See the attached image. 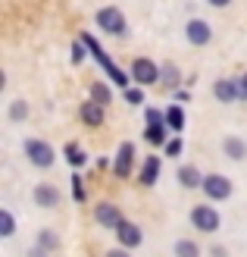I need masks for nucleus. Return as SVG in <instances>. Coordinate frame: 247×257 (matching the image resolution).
I'll return each mask as SVG.
<instances>
[{
    "label": "nucleus",
    "instance_id": "f257e3e1",
    "mask_svg": "<svg viewBox=\"0 0 247 257\" xmlns=\"http://www.w3.org/2000/svg\"><path fill=\"white\" fill-rule=\"evenodd\" d=\"M79 41H85V47H88V54L91 57H94L97 60V66L103 69V72H107V79L110 82H116V85H119V88H128V85H132L135 79H132V72H125V69H119V66H116V63L110 60V54H107V50H103L97 41H94V38H91L88 32L79 38Z\"/></svg>",
    "mask_w": 247,
    "mask_h": 257
},
{
    "label": "nucleus",
    "instance_id": "f03ea898",
    "mask_svg": "<svg viewBox=\"0 0 247 257\" xmlns=\"http://www.w3.org/2000/svg\"><path fill=\"white\" fill-rule=\"evenodd\" d=\"M25 157H29V163L38 166V170H47V166H54L57 154H54V148H50L47 141H41V138H29V141H25Z\"/></svg>",
    "mask_w": 247,
    "mask_h": 257
},
{
    "label": "nucleus",
    "instance_id": "7ed1b4c3",
    "mask_svg": "<svg viewBox=\"0 0 247 257\" xmlns=\"http://www.w3.org/2000/svg\"><path fill=\"white\" fill-rule=\"evenodd\" d=\"M191 226L213 235V232H219V226H222V216H219L210 204H197V207L191 210Z\"/></svg>",
    "mask_w": 247,
    "mask_h": 257
},
{
    "label": "nucleus",
    "instance_id": "20e7f679",
    "mask_svg": "<svg viewBox=\"0 0 247 257\" xmlns=\"http://www.w3.org/2000/svg\"><path fill=\"white\" fill-rule=\"evenodd\" d=\"M132 79H135L141 88L157 85V82H160V66H157L153 60H147V57H138V60L132 63Z\"/></svg>",
    "mask_w": 247,
    "mask_h": 257
},
{
    "label": "nucleus",
    "instance_id": "39448f33",
    "mask_svg": "<svg viewBox=\"0 0 247 257\" xmlns=\"http://www.w3.org/2000/svg\"><path fill=\"white\" fill-rule=\"evenodd\" d=\"M94 19L107 35H122L125 32V16H122L119 7H103V10H97Z\"/></svg>",
    "mask_w": 247,
    "mask_h": 257
},
{
    "label": "nucleus",
    "instance_id": "423d86ee",
    "mask_svg": "<svg viewBox=\"0 0 247 257\" xmlns=\"http://www.w3.org/2000/svg\"><path fill=\"white\" fill-rule=\"evenodd\" d=\"M203 195L210 198V201H225L231 195V182L222 173H210V176L203 179Z\"/></svg>",
    "mask_w": 247,
    "mask_h": 257
},
{
    "label": "nucleus",
    "instance_id": "0eeeda50",
    "mask_svg": "<svg viewBox=\"0 0 247 257\" xmlns=\"http://www.w3.org/2000/svg\"><path fill=\"white\" fill-rule=\"evenodd\" d=\"M132 163H135V145L132 141H122L119 151H116V160H113V176L116 179H128Z\"/></svg>",
    "mask_w": 247,
    "mask_h": 257
},
{
    "label": "nucleus",
    "instance_id": "6e6552de",
    "mask_svg": "<svg viewBox=\"0 0 247 257\" xmlns=\"http://www.w3.org/2000/svg\"><path fill=\"white\" fill-rule=\"evenodd\" d=\"M185 38L194 44V47H203V44H210V38H213V29H210V22L206 19H191L185 25Z\"/></svg>",
    "mask_w": 247,
    "mask_h": 257
},
{
    "label": "nucleus",
    "instance_id": "1a4fd4ad",
    "mask_svg": "<svg viewBox=\"0 0 247 257\" xmlns=\"http://www.w3.org/2000/svg\"><path fill=\"white\" fill-rule=\"evenodd\" d=\"M213 94L216 100H222V104H235V100H241V82L238 79H216L213 85Z\"/></svg>",
    "mask_w": 247,
    "mask_h": 257
},
{
    "label": "nucleus",
    "instance_id": "9d476101",
    "mask_svg": "<svg viewBox=\"0 0 247 257\" xmlns=\"http://www.w3.org/2000/svg\"><path fill=\"white\" fill-rule=\"evenodd\" d=\"M116 238H119V245L122 248H138L141 241H144V232H141V226H135V223H128V220H122L119 226H116Z\"/></svg>",
    "mask_w": 247,
    "mask_h": 257
},
{
    "label": "nucleus",
    "instance_id": "9b49d317",
    "mask_svg": "<svg viewBox=\"0 0 247 257\" xmlns=\"http://www.w3.org/2000/svg\"><path fill=\"white\" fill-rule=\"evenodd\" d=\"M94 220H97L100 226H107V229H116V226L122 223V213H119V207H116V204L100 201L97 207H94Z\"/></svg>",
    "mask_w": 247,
    "mask_h": 257
},
{
    "label": "nucleus",
    "instance_id": "f8f14e48",
    "mask_svg": "<svg viewBox=\"0 0 247 257\" xmlns=\"http://www.w3.org/2000/svg\"><path fill=\"white\" fill-rule=\"evenodd\" d=\"M79 113H82V122H85V125H91V128L103 125V119H107V110H103L97 100H85Z\"/></svg>",
    "mask_w": 247,
    "mask_h": 257
},
{
    "label": "nucleus",
    "instance_id": "ddd939ff",
    "mask_svg": "<svg viewBox=\"0 0 247 257\" xmlns=\"http://www.w3.org/2000/svg\"><path fill=\"white\" fill-rule=\"evenodd\" d=\"M35 204H38V207H57V204H60V188L50 185V182L35 185Z\"/></svg>",
    "mask_w": 247,
    "mask_h": 257
},
{
    "label": "nucleus",
    "instance_id": "4468645a",
    "mask_svg": "<svg viewBox=\"0 0 247 257\" xmlns=\"http://www.w3.org/2000/svg\"><path fill=\"white\" fill-rule=\"evenodd\" d=\"M222 151H225V157H231V160H244L247 157V141L238 138V135H225L222 138Z\"/></svg>",
    "mask_w": 247,
    "mask_h": 257
},
{
    "label": "nucleus",
    "instance_id": "2eb2a0df",
    "mask_svg": "<svg viewBox=\"0 0 247 257\" xmlns=\"http://www.w3.org/2000/svg\"><path fill=\"white\" fill-rule=\"evenodd\" d=\"M175 179L181 182V188H203V179H206V176H200L197 166H181Z\"/></svg>",
    "mask_w": 247,
    "mask_h": 257
},
{
    "label": "nucleus",
    "instance_id": "dca6fc26",
    "mask_svg": "<svg viewBox=\"0 0 247 257\" xmlns=\"http://www.w3.org/2000/svg\"><path fill=\"white\" fill-rule=\"evenodd\" d=\"M157 179H160V157H157V154H150V157L144 160V166H141V182L153 185Z\"/></svg>",
    "mask_w": 247,
    "mask_h": 257
},
{
    "label": "nucleus",
    "instance_id": "f3484780",
    "mask_svg": "<svg viewBox=\"0 0 247 257\" xmlns=\"http://www.w3.org/2000/svg\"><path fill=\"white\" fill-rule=\"evenodd\" d=\"M166 135H169V125L166 122H157V125H147L144 128V138H147V145H153V148H166Z\"/></svg>",
    "mask_w": 247,
    "mask_h": 257
},
{
    "label": "nucleus",
    "instance_id": "a211bd4d",
    "mask_svg": "<svg viewBox=\"0 0 247 257\" xmlns=\"http://www.w3.org/2000/svg\"><path fill=\"white\" fill-rule=\"evenodd\" d=\"M166 125H169V132H181V128H185V110H181L178 104H172L166 110Z\"/></svg>",
    "mask_w": 247,
    "mask_h": 257
},
{
    "label": "nucleus",
    "instance_id": "6ab92c4d",
    "mask_svg": "<svg viewBox=\"0 0 247 257\" xmlns=\"http://www.w3.org/2000/svg\"><path fill=\"white\" fill-rule=\"evenodd\" d=\"M160 82H163V85H169V88H178L181 72H178L175 63H163V66H160Z\"/></svg>",
    "mask_w": 247,
    "mask_h": 257
},
{
    "label": "nucleus",
    "instance_id": "aec40b11",
    "mask_svg": "<svg viewBox=\"0 0 247 257\" xmlns=\"http://www.w3.org/2000/svg\"><path fill=\"white\" fill-rule=\"evenodd\" d=\"M91 100H97L100 107L113 104V91H110V85H103V82H94V85H91Z\"/></svg>",
    "mask_w": 247,
    "mask_h": 257
},
{
    "label": "nucleus",
    "instance_id": "412c9836",
    "mask_svg": "<svg viewBox=\"0 0 247 257\" xmlns=\"http://www.w3.org/2000/svg\"><path fill=\"white\" fill-rule=\"evenodd\" d=\"M175 257H200L197 241H191V238H178V241H175Z\"/></svg>",
    "mask_w": 247,
    "mask_h": 257
},
{
    "label": "nucleus",
    "instance_id": "4be33fe9",
    "mask_svg": "<svg viewBox=\"0 0 247 257\" xmlns=\"http://www.w3.org/2000/svg\"><path fill=\"white\" fill-rule=\"evenodd\" d=\"M38 245L54 254V251L60 248V238H57V232H50V229H41V232H38Z\"/></svg>",
    "mask_w": 247,
    "mask_h": 257
},
{
    "label": "nucleus",
    "instance_id": "5701e85b",
    "mask_svg": "<svg viewBox=\"0 0 247 257\" xmlns=\"http://www.w3.org/2000/svg\"><path fill=\"white\" fill-rule=\"evenodd\" d=\"M13 232H16V220H13V213L4 207V210H0V235H4V238H10Z\"/></svg>",
    "mask_w": 247,
    "mask_h": 257
},
{
    "label": "nucleus",
    "instance_id": "b1692460",
    "mask_svg": "<svg viewBox=\"0 0 247 257\" xmlns=\"http://www.w3.org/2000/svg\"><path fill=\"white\" fill-rule=\"evenodd\" d=\"M88 157H85V151L79 148V145H66V163L69 166H82Z\"/></svg>",
    "mask_w": 247,
    "mask_h": 257
},
{
    "label": "nucleus",
    "instance_id": "393cba45",
    "mask_svg": "<svg viewBox=\"0 0 247 257\" xmlns=\"http://www.w3.org/2000/svg\"><path fill=\"white\" fill-rule=\"evenodd\" d=\"M25 116H29V104H25V100H13V104H10V119L22 122Z\"/></svg>",
    "mask_w": 247,
    "mask_h": 257
},
{
    "label": "nucleus",
    "instance_id": "a878e982",
    "mask_svg": "<svg viewBox=\"0 0 247 257\" xmlns=\"http://www.w3.org/2000/svg\"><path fill=\"white\" fill-rule=\"evenodd\" d=\"M144 122H147V125H157V122H166V113H160L157 107H147V110H144Z\"/></svg>",
    "mask_w": 247,
    "mask_h": 257
},
{
    "label": "nucleus",
    "instance_id": "bb28decb",
    "mask_svg": "<svg viewBox=\"0 0 247 257\" xmlns=\"http://www.w3.org/2000/svg\"><path fill=\"white\" fill-rule=\"evenodd\" d=\"M125 100L128 104H144V91H141V88H125Z\"/></svg>",
    "mask_w": 247,
    "mask_h": 257
},
{
    "label": "nucleus",
    "instance_id": "cd10ccee",
    "mask_svg": "<svg viewBox=\"0 0 247 257\" xmlns=\"http://www.w3.org/2000/svg\"><path fill=\"white\" fill-rule=\"evenodd\" d=\"M181 148H185V145H181V138H178V135L166 141V154H169V157H178V154H181Z\"/></svg>",
    "mask_w": 247,
    "mask_h": 257
},
{
    "label": "nucleus",
    "instance_id": "c85d7f7f",
    "mask_svg": "<svg viewBox=\"0 0 247 257\" xmlns=\"http://www.w3.org/2000/svg\"><path fill=\"white\" fill-rule=\"evenodd\" d=\"M88 57V47H85V41H79V44H72V63H82Z\"/></svg>",
    "mask_w": 247,
    "mask_h": 257
},
{
    "label": "nucleus",
    "instance_id": "c756f323",
    "mask_svg": "<svg viewBox=\"0 0 247 257\" xmlns=\"http://www.w3.org/2000/svg\"><path fill=\"white\" fill-rule=\"evenodd\" d=\"M72 195H75V201H85V188H82V176L79 173H75V179H72Z\"/></svg>",
    "mask_w": 247,
    "mask_h": 257
},
{
    "label": "nucleus",
    "instance_id": "7c9ffc66",
    "mask_svg": "<svg viewBox=\"0 0 247 257\" xmlns=\"http://www.w3.org/2000/svg\"><path fill=\"white\" fill-rule=\"evenodd\" d=\"M103 257H132V254H128V248H113V251H107Z\"/></svg>",
    "mask_w": 247,
    "mask_h": 257
},
{
    "label": "nucleus",
    "instance_id": "2f4dec72",
    "mask_svg": "<svg viewBox=\"0 0 247 257\" xmlns=\"http://www.w3.org/2000/svg\"><path fill=\"white\" fill-rule=\"evenodd\" d=\"M29 257H50V251H44L41 245H35V248L29 251Z\"/></svg>",
    "mask_w": 247,
    "mask_h": 257
},
{
    "label": "nucleus",
    "instance_id": "473e14b6",
    "mask_svg": "<svg viewBox=\"0 0 247 257\" xmlns=\"http://www.w3.org/2000/svg\"><path fill=\"white\" fill-rule=\"evenodd\" d=\"M210 254H213V257H228V251H225L222 245H213V248H210Z\"/></svg>",
    "mask_w": 247,
    "mask_h": 257
},
{
    "label": "nucleus",
    "instance_id": "72a5a7b5",
    "mask_svg": "<svg viewBox=\"0 0 247 257\" xmlns=\"http://www.w3.org/2000/svg\"><path fill=\"white\" fill-rule=\"evenodd\" d=\"M206 4L216 7V10H222V7H228V4H231V0H206Z\"/></svg>",
    "mask_w": 247,
    "mask_h": 257
},
{
    "label": "nucleus",
    "instance_id": "f704fd0d",
    "mask_svg": "<svg viewBox=\"0 0 247 257\" xmlns=\"http://www.w3.org/2000/svg\"><path fill=\"white\" fill-rule=\"evenodd\" d=\"M238 82H241V94H244V97H247V72H244V75H241V79H238Z\"/></svg>",
    "mask_w": 247,
    "mask_h": 257
}]
</instances>
